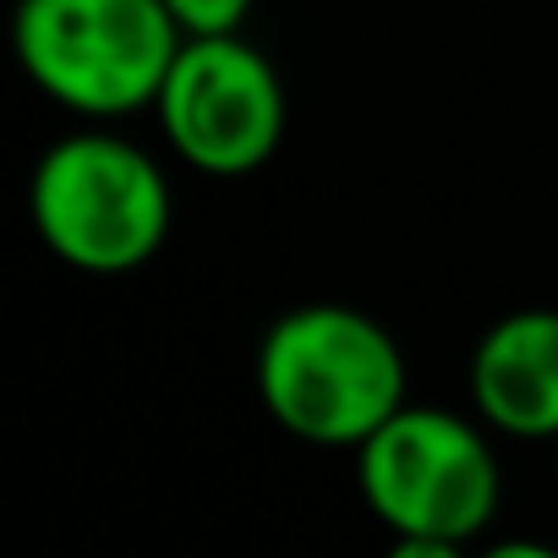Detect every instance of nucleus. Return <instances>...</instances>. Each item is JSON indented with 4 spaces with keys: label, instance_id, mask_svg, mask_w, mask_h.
<instances>
[{
    "label": "nucleus",
    "instance_id": "obj_7",
    "mask_svg": "<svg viewBox=\"0 0 558 558\" xmlns=\"http://www.w3.org/2000/svg\"><path fill=\"white\" fill-rule=\"evenodd\" d=\"M170 17L181 23L186 39H203V34H235L246 17H252V0H165Z\"/></svg>",
    "mask_w": 558,
    "mask_h": 558
},
{
    "label": "nucleus",
    "instance_id": "obj_1",
    "mask_svg": "<svg viewBox=\"0 0 558 558\" xmlns=\"http://www.w3.org/2000/svg\"><path fill=\"white\" fill-rule=\"evenodd\" d=\"M405 384L400 340L345 302L291 307L257 345L263 411L313 449L367 444L405 405Z\"/></svg>",
    "mask_w": 558,
    "mask_h": 558
},
{
    "label": "nucleus",
    "instance_id": "obj_3",
    "mask_svg": "<svg viewBox=\"0 0 558 558\" xmlns=\"http://www.w3.org/2000/svg\"><path fill=\"white\" fill-rule=\"evenodd\" d=\"M356 487L400 553H454L498 514V460L482 427L411 400L356 444Z\"/></svg>",
    "mask_w": 558,
    "mask_h": 558
},
{
    "label": "nucleus",
    "instance_id": "obj_5",
    "mask_svg": "<svg viewBox=\"0 0 558 558\" xmlns=\"http://www.w3.org/2000/svg\"><path fill=\"white\" fill-rule=\"evenodd\" d=\"M154 110L175 159L214 181H241L263 170L286 137L279 72L241 34L181 39Z\"/></svg>",
    "mask_w": 558,
    "mask_h": 558
},
{
    "label": "nucleus",
    "instance_id": "obj_6",
    "mask_svg": "<svg viewBox=\"0 0 558 558\" xmlns=\"http://www.w3.org/2000/svg\"><path fill=\"white\" fill-rule=\"evenodd\" d=\"M471 405L504 438H558V307H520L476 340Z\"/></svg>",
    "mask_w": 558,
    "mask_h": 558
},
{
    "label": "nucleus",
    "instance_id": "obj_2",
    "mask_svg": "<svg viewBox=\"0 0 558 558\" xmlns=\"http://www.w3.org/2000/svg\"><path fill=\"white\" fill-rule=\"evenodd\" d=\"M39 241L77 274L143 268L175 219V197L154 154L116 132H72L50 143L28 181Z\"/></svg>",
    "mask_w": 558,
    "mask_h": 558
},
{
    "label": "nucleus",
    "instance_id": "obj_4",
    "mask_svg": "<svg viewBox=\"0 0 558 558\" xmlns=\"http://www.w3.org/2000/svg\"><path fill=\"white\" fill-rule=\"evenodd\" d=\"M181 39L165 0H17L12 17L28 83L77 116L154 105Z\"/></svg>",
    "mask_w": 558,
    "mask_h": 558
},
{
    "label": "nucleus",
    "instance_id": "obj_8",
    "mask_svg": "<svg viewBox=\"0 0 558 558\" xmlns=\"http://www.w3.org/2000/svg\"><path fill=\"white\" fill-rule=\"evenodd\" d=\"M553 460H558V438H553Z\"/></svg>",
    "mask_w": 558,
    "mask_h": 558
}]
</instances>
